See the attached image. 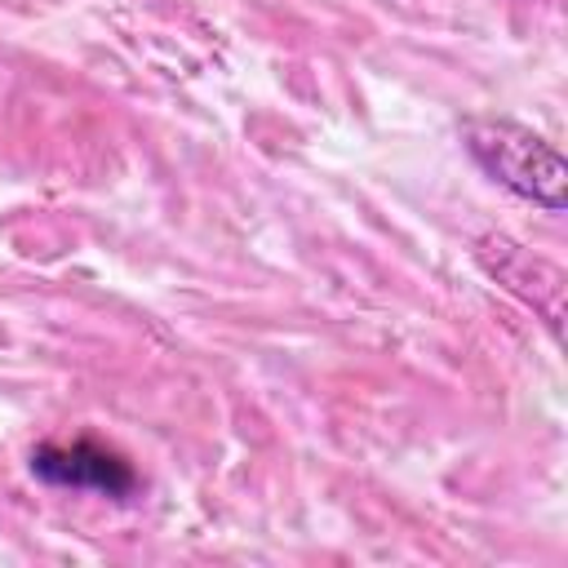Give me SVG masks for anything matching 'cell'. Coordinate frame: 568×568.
<instances>
[{"label":"cell","instance_id":"6da1fadb","mask_svg":"<svg viewBox=\"0 0 568 568\" xmlns=\"http://www.w3.org/2000/svg\"><path fill=\"white\" fill-rule=\"evenodd\" d=\"M462 146L510 195H519V200H528L546 213H564V204H568V164L528 124H519L510 115H470L462 124Z\"/></svg>","mask_w":568,"mask_h":568},{"label":"cell","instance_id":"7a4b0ae2","mask_svg":"<svg viewBox=\"0 0 568 568\" xmlns=\"http://www.w3.org/2000/svg\"><path fill=\"white\" fill-rule=\"evenodd\" d=\"M27 466H31L36 479H44L53 488L98 493V497H115V501H124V497L138 493V470L120 453H111V448H102L93 439L40 444V448H31Z\"/></svg>","mask_w":568,"mask_h":568},{"label":"cell","instance_id":"3957f363","mask_svg":"<svg viewBox=\"0 0 568 568\" xmlns=\"http://www.w3.org/2000/svg\"><path fill=\"white\" fill-rule=\"evenodd\" d=\"M475 253L497 284H506L515 297H524L550 324V333L564 328V271L555 262L528 253L524 244H515L506 235H484Z\"/></svg>","mask_w":568,"mask_h":568}]
</instances>
